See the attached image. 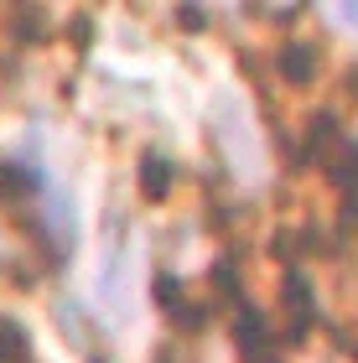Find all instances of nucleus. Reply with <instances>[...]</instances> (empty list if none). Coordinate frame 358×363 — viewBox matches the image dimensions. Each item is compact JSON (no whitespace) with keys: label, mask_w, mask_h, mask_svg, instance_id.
Masks as SVG:
<instances>
[{"label":"nucleus","mask_w":358,"mask_h":363,"mask_svg":"<svg viewBox=\"0 0 358 363\" xmlns=\"http://www.w3.org/2000/svg\"><path fill=\"white\" fill-rule=\"evenodd\" d=\"M286 311H291L286 342H306V333H312V322H317V301H312V286H306L301 270L286 275Z\"/></svg>","instance_id":"f257e3e1"},{"label":"nucleus","mask_w":358,"mask_h":363,"mask_svg":"<svg viewBox=\"0 0 358 363\" xmlns=\"http://www.w3.org/2000/svg\"><path fill=\"white\" fill-rule=\"evenodd\" d=\"M31 358V342H26V333L16 322H6L0 317V363H26Z\"/></svg>","instance_id":"20e7f679"},{"label":"nucleus","mask_w":358,"mask_h":363,"mask_svg":"<svg viewBox=\"0 0 358 363\" xmlns=\"http://www.w3.org/2000/svg\"><path fill=\"white\" fill-rule=\"evenodd\" d=\"M281 73L291 78V84H312V73H317V47H312V42L281 47Z\"/></svg>","instance_id":"7ed1b4c3"},{"label":"nucleus","mask_w":358,"mask_h":363,"mask_svg":"<svg viewBox=\"0 0 358 363\" xmlns=\"http://www.w3.org/2000/svg\"><path fill=\"white\" fill-rule=\"evenodd\" d=\"M135 177H140V192L151 197V203H161V197L172 192V182H177L172 161H167V156H156V151H145V156H140V172H135Z\"/></svg>","instance_id":"f03ea898"}]
</instances>
